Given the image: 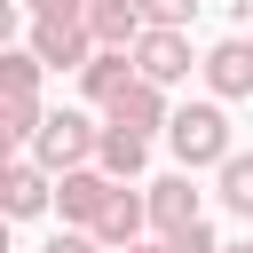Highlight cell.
Here are the masks:
<instances>
[{
	"label": "cell",
	"instance_id": "cell-1",
	"mask_svg": "<svg viewBox=\"0 0 253 253\" xmlns=\"http://www.w3.org/2000/svg\"><path fill=\"white\" fill-rule=\"evenodd\" d=\"M166 142H174L182 174H198V166H229V158H237V142H229V111H221L213 95H206V103H182L174 126H166Z\"/></svg>",
	"mask_w": 253,
	"mask_h": 253
},
{
	"label": "cell",
	"instance_id": "cell-2",
	"mask_svg": "<svg viewBox=\"0 0 253 253\" xmlns=\"http://www.w3.org/2000/svg\"><path fill=\"white\" fill-rule=\"evenodd\" d=\"M95 150H103V126L87 111H47V126L32 134L24 158H40L47 174H79V166H95Z\"/></svg>",
	"mask_w": 253,
	"mask_h": 253
},
{
	"label": "cell",
	"instance_id": "cell-3",
	"mask_svg": "<svg viewBox=\"0 0 253 253\" xmlns=\"http://www.w3.org/2000/svg\"><path fill=\"white\" fill-rule=\"evenodd\" d=\"M47 71H87L103 47H95V32H87V16H32V40H24Z\"/></svg>",
	"mask_w": 253,
	"mask_h": 253
},
{
	"label": "cell",
	"instance_id": "cell-4",
	"mask_svg": "<svg viewBox=\"0 0 253 253\" xmlns=\"http://www.w3.org/2000/svg\"><path fill=\"white\" fill-rule=\"evenodd\" d=\"M111 198H119V182H111L103 166H79V174H55V213H63V229H95Z\"/></svg>",
	"mask_w": 253,
	"mask_h": 253
},
{
	"label": "cell",
	"instance_id": "cell-5",
	"mask_svg": "<svg viewBox=\"0 0 253 253\" xmlns=\"http://www.w3.org/2000/svg\"><path fill=\"white\" fill-rule=\"evenodd\" d=\"M198 221H206V190L190 174H158L150 182V237H182Z\"/></svg>",
	"mask_w": 253,
	"mask_h": 253
},
{
	"label": "cell",
	"instance_id": "cell-6",
	"mask_svg": "<svg viewBox=\"0 0 253 253\" xmlns=\"http://www.w3.org/2000/svg\"><path fill=\"white\" fill-rule=\"evenodd\" d=\"M198 63H206V55L190 47V32H158V24H150L142 47H134V71H142L150 87H174V79H190Z\"/></svg>",
	"mask_w": 253,
	"mask_h": 253
},
{
	"label": "cell",
	"instance_id": "cell-7",
	"mask_svg": "<svg viewBox=\"0 0 253 253\" xmlns=\"http://www.w3.org/2000/svg\"><path fill=\"white\" fill-rule=\"evenodd\" d=\"M55 206V174L40 166V158H8V174H0V213L8 221H40Z\"/></svg>",
	"mask_w": 253,
	"mask_h": 253
},
{
	"label": "cell",
	"instance_id": "cell-8",
	"mask_svg": "<svg viewBox=\"0 0 253 253\" xmlns=\"http://www.w3.org/2000/svg\"><path fill=\"white\" fill-rule=\"evenodd\" d=\"M198 71H206L213 103H245V95H253V40H245V32H229L221 47H206V63H198Z\"/></svg>",
	"mask_w": 253,
	"mask_h": 253
},
{
	"label": "cell",
	"instance_id": "cell-9",
	"mask_svg": "<svg viewBox=\"0 0 253 253\" xmlns=\"http://www.w3.org/2000/svg\"><path fill=\"white\" fill-rule=\"evenodd\" d=\"M142 229H150V190H126V182H119V198H111L103 221H95V237H103L111 253H126V245H142Z\"/></svg>",
	"mask_w": 253,
	"mask_h": 253
},
{
	"label": "cell",
	"instance_id": "cell-10",
	"mask_svg": "<svg viewBox=\"0 0 253 253\" xmlns=\"http://www.w3.org/2000/svg\"><path fill=\"white\" fill-rule=\"evenodd\" d=\"M87 32H95V47L134 55V47H142V32H150V16H142L134 0H95V8H87Z\"/></svg>",
	"mask_w": 253,
	"mask_h": 253
},
{
	"label": "cell",
	"instance_id": "cell-11",
	"mask_svg": "<svg viewBox=\"0 0 253 253\" xmlns=\"http://www.w3.org/2000/svg\"><path fill=\"white\" fill-rule=\"evenodd\" d=\"M134 79H142V71H134V55H119V47H103V55H95V63L79 71V95H87L95 111H111V103H119V95H126Z\"/></svg>",
	"mask_w": 253,
	"mask_h": 253
},
{
	"label": "cell",
	"instance_id": "cell-12",
	"mask_svg": "<svg viewBox=\"0 0 253 253\" xmlns=\"http://www.w3.org/2000/svg\"><path fill=\"white\" fill-rule=\"evenodd\" d=\"M111 126H134V134H158V126H174V111H166V87H150V79H134L111 111H103Z\"/></svg>",
	"mask_w": 253,
	"mask_h": 253
},
{
	"label": "cell",
	"instance_id": "cell-13",
	"mask_svg": "<svg viewBox=\"0 0 253 253\" xmlns=\"http://www.w3.org/2000/svg\"><path fill=\"white\" fill-rule=\"evenodd\" d=\"M95 166H103L111 182H134V174L150 166V134H134V126H111V119H103V150H95Z\"/></svg>",
	"mask_w": 253,
	"mask_h": 253
},
{
	"label": "cell",
	"instance_id": "cell-14",
	"mask_svg": "<svg viewBox=\"0 0 253 253\" xmlns=\"http://www.w3.org/2000/svg\"><path fill=\"white\" fill-rule=\"evenodd\" d=\"M40 79H47V63L32 47H0V103H40Z\"/></svg>",
	"mask_w": 253,
	"mask_h": 253
},
{
	"label": "cell",
	"instance_id": "cell-15",
	"mask_svg": "<svg viewBox=\"0 0 253 253\" xmlns=\"http://www.w3.org/2000/svg\"><path fill=\"white\" fill-rule=\"evenodd\" d=\"M213 190H221V206L237 221H253V150H237L229 166H213Z\"/></svg>",
	"mask_w": 253,
	"mask_h": 253
},
{
	"label": "cell",
	"instance_id": "cell-16",
	"mask_svg": "<svg viewBox=\"0 0 253 253\" xmlns=\"http://www.w3.org/2000/svg\"><path fill=\"white\" fill-rule=\"evenodd\" d=\"M40 126H47V111H40V103H0V134H8V150H16V158L32 150V134H40Z\"/></svg>",
	"mask_w": 253,
	"mask_h": 253
},
{
	"label": "cell",
	"instance_id": "cell-17",
	"mask_svg": "<svg viewBox=\"0 0 253 253\" xmlns=\"http://www.w3.org/2000/svg\"><path fill=\"white\" fill-rule=\"evenodd\" d=\"M134 8H142L158 32H190V24H198V0H134Z\"/></svg>",
	"mask_w": 253,
	"mask_h": 253
},
{
	"label": "cell",
	"instance_id": "cell-18",
	"mask_svg": "<svg viewBox=\"0 0 253 253\" xmlns=\"http://www.w3.org/2000/svg\"><path fill=\"white\" fill-rule=\"evenodd\" d=\"M40 253H111V245H103L95 229H55V237H47Z\"/></svg>",
	"mask_w": 253,
	"mask_h": 253
},
{
	"label": "cell",
	"instance_id": "cell-19",
	"mask_svg": "<svg viewBox=\"0 0 253 253\" xmlns=\"http://www.w3.org/2000/svg\"><path fill=\"white\" fill-rule=\"evenodd\" d=\"M166 253H221V237H213V221H198V229L166 237Z\"/></svg>",
	"mask_w": 253,
	"mask_h": 253
},
{
	"label": "cell",
	"instance_id": "cell-20",
	"mask_svg": "<svg viewBox=\"0 0 253 253\" xmlns=\"http://www.w3.org/2000/svg\"><path fill=\"white\" fill-rule=\"evenodd\" d=\"M24 8H32V16H87L95 0H24Z\"/></svg>",
	"mask_w": 253,
	"mask_h": 253
},
{
	"label": "cell",
	"instance_id": "cell-21",
	"mask_svg": "<svg viewBox=\"0 0 253 253\" xmlns=\"http://www.w3.org/2000/svg\"><path fill=\"white\" fill-rule=\"evenodd\" d=\"M126 253H166V237H150V245H126Z\"/></svg>",
	"mask_w": 253,
	"mask_h": 253
},
{
	"label": "cell",
	"instance_id": "cell-22",
	"mask_svg": "<svg viewBox=\"0 0 253 253\" xmlns=\"http://www.w3.org/2000/svg\"><path fill=\"white\" fill-rule=\"evenodd\" d=\"M221 253H253V237H229V245H221Z\"/></svg>",
	"mask_w": 253,
	"mask_h": 253
}]
</instances>
